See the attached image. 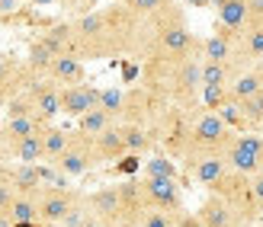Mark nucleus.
<instances>
[{
  "label": "nucleus",
  "mask_w": 263,
  "mask_h": 227,
  "mask_svg": "<svg viewBox=\"0 0 263 227\" xmlns=\"http://www.w3.org/2000/svg\"><path fill=\"white\" fill-rule=\"evenodd\" d=\"M215 7V26H221V29H228L234 35H241L244 23H247V7H251V0H212Z\"/></svg>",
  "instance_id": "nucleus-21"
},
{
  "label": "nucleus",
  "mask_w": 263,
  "mask_h": 227,
  "mask_svg": "<svg viewBox=\"0 0 263 227\" xmlns=\"http://www.w3.org/2000/svg\"><path fill=\"white\" fill-rule=\"evenodd\" d=\"M20 4H23V0H0V16H4V13L20 10Z\"/></svg>",
  "instance_id": "nucleus-40"
},
{
  "label": "nucleus",
  "mask_w": 263,
  "mask_h": 227,
  "mask_svg": "<svg viewBox=\"0 0 263 227\" xmlns=\"http://www.w3.org/2000/svg\"><path fill=\"white\" fill-rule=\"evenodd\" d=\"M39 42H42L55 58H64V55H74V29H71V19H64V23H51L45 26L42 32L35 35ZM77 58V55H74Z\"/></svg>",
  "instance_id": "nucleus-18"
},
{
  "label": "nucleus",
  "mask_w": 263,
  "mask_h": 227,
  "mask_svg": "<svg viewBox=\"0 0 263 227\" xmlns=\"http://www.w3.org/2000/svg\"><path fill=\"white\" fill-rule=\"evenodd\" d=\"M170 109V102L154 93L151 87H128L125 90V106H122V115H119V125H144V128H154L157 122L164 118V112Z\"/></svg>",
  "instance_id": "nucleus-5"
},
{
  "label": "nucleus",
  "mask_w": 263,
  "mask_h": 227,
  "mask_svg": "<svg viewBox=\"0 0 263 227\" xmlns=\"http://www.w3.org/2000/svg\"><path fill=\"white\" fill-rule=\"evenodd\" d=\"M87 208L100 221V227H132V218L116 185H100V189L87 192Z\"/></svg>",
  "instance_id": "nucleus-9"
},
{
  "label": "nucleus",
  "mask_w": 263,
  "mask_h": 227,
  "mask_svg": "<svg viewBox=\"0 0 263 227\" xmlns=\"http://www.w3.org/2000/svg\"><path fill=\"white\" fill-rule=\"evenodd\" d=\"M141 189L151 211H183V189L167 176H141Z\"/></svg>",
  "instance_id": "nucleus-11"
},
{
  "label": "nucleus",
  "mask_w": 263,
  "mask_h": 227,
  "mask_svg": "<svg viewBox=\"0 0 263 227\" xmlns=\"http://www.w3.org/2000/svg\"><path fill=\"white\" fill-rule=\"evenodd\" d=\"M71 141V131L68 128H58V125H45L42 131V144H45V163H55V160L64 154V148H68Z\"/></svg>",
  "instance_id": "nucleus-26"
},
{
  "label": "nucleus",
  "mask_w": 263,
  "mask_h": 227,
  "mask_svg": "<svg viewBox=\"0 0 263 227\" xmlns=\"http://www.w3.org/2000/svg\"><path fill=\"white\" fill-rule=\"evenodd\" d=\"M23 93H29V96H32L35 109H39V115H42L45 122H51L55 115H61V87H58V84H51L48 77L32 74V80L26 84Z\"/></svg>",
  "instance_id": "nucleus-13"
},
{
  "label": "nucleus",
  "mask_w": 263,
  "mask_h": 227,
  "mask_svg": "<svg viewBox=\"0 0 263 227\" xmlns=\"http://www.w3.org/2000/svg\"><path fill=\"white\" fill-rule=\"evenodd\" d=\"M93 151H97V163H119V160H125L128 148H125L122 125H112V128L103 131V135H97L93 138Z\"/></svg>",
  "instance_id": "nucleus-17"
},
{
  "label": "nucleus",
  "mask_w": 263,
  "mask_h": 227,
  "mask_svg": "<svg viewBox=\"0 0 263 227\" xmlns=\"http://www.w3.org/2000/svg\"><path fill=\"white\" fill-rule=\"evenodd\" d=\"M238 131H231L225 122H221L218 112H209L199 109L193 112L190 118V131H186V144H183V154H180V163L190 167L202 157H218L228 151V144L234 141Z\"/></svg>",
  "instance_id": "nucleus-3"
},
{
  "label": "nucleus",
  "mask_w": 263,
  "mask_h": 227,
  "mask_svg": "<svg viewBox=\"0 0 263 227\" xmlns=\"http://www.w3.org/2000/svg\"><path fill=\"white\" fill-rule=\"evenodd\" d=\"M196 218H199L202 227H244V221L234 215V208L225 202V198H218L209 192L202 198V205L196 208Z\"/></svg>",
  "instance_id": "nucleus-15"
},
{
  "label": "nucleus",
  "mask_w": 263,
  "mask_h": 227,
  "mask_svg": "<svg viewBox=\"0 0 263 227\" xmlns=\"http://www.w3.org/2000/svg\"><path fill=\"white\" fill-rule=\"evenodd\" d=\"M26 68H29L32 74H39V77H45L48 74V68H51V64H55V55H51V51L42 45V42H39V38H32V42H29V51H26Z\"/></svg>",
  "instance_id": "nucleus-29"
},
{
  "label": "nucleus",
  "mask_w": 263,
  "mask_h": 227,
  "mask_svg": "<svg viewBox=\"0 0 263 227\" xmlns=\"http://www.w3.org/2000/svg\"><path fill=\"white\" fill-rule=\"evenodd\" d=\"M74 29V55L87 61H109V58H138L144 19L135 16L125 4L97 7L84 16L71 19Z\"/></svg>",
  "instance_id": "nucleus-1"
},
{
  "label": "nucleus",
  "mask_w": 263,
  "mask_h": 227,
  "mask_svg": "<svg viewBox=\"0 0 263 227\" xmlns=\"http://www.w3.org/2000/svg\"><path fill=\"white\" fill-rule=\"evenodd\" d=\"M225 160L234 173H244V176H257L263 170V135L257 131H241L234 135V141L228 144Z\"/></svg>",
  "instance_id": "nucleus-8"
},
{
  "label": "nucleus",
  "mask_w": 263,
  "mask_h": 227,
  "mask_svg": "<svg viewBox=\"0 0 263 227\" xmlns=\"http://www.w3.org/2000/svg\"><path fill=\"white\" fill-rule=\"evenodd\" d=\"M4 112H7V118H42L29 93H16V96L7 102V109H4ZM42 122H45V118H42Z\"/></svg>",
  "instance_id": "nucleus-31"
},
{
  "label": "nucleus",
  "mask_w": 263,
  "mask_h": 227,
  "mask_svg": "<svg viewBox=\"0 0 263 227\" xmlns=\"http://www.w3.org/2000/svg\"><path fill=\"white\" fill-rule=\"evenodd\" d=\"M61 4H68V0H61Z\"/></svg>",
  "instance_id": "nucleus-44"
},
{
  "label": "nucleus",
  "mask_w": 263,
  "mask_h": 227,
  "mask_svg": "<svg viewBox=\"0 0 263 227\" xmlns=\"http://www.w3.org/2000/svg\"><path fill=\"white\" fill-rule=\"evenodd\" d=\"M10 160V144H7V135H4V128H0V167H4Z\"/></svg>",
  "instance_id": "nucleus-38"
},
{
  "label": "nucleus",
  "mask_w": 263,
  "mask_h": 227,
  "mask_svg": "<svg viewBox=\"0 0 263 227\" xmlns=\"http://www.w3.org/2000/svg\"><path fill=\"white\" fill-rule=\"evenodd\" d=\"M212 195L225 198V202L234 208V215H238L244 224H260L263 218V202L254 195V182L251 176H244V173H228V176H221L212 189H209Z\"/></svg>",
  "instance_id": "nucleus-4"
},
{
  "label": "nucleus",
  "mask_w": 263,
  "mask_h": 227,
  "mask_svg": "<svg viewBox=\"0 0 263 227\" xmlns=\"http://www.w3.org/2000/svg\"><path fill=\"white\" fill-rule=\"evenodd\" d=\"M51 167H55L61 176H68V179H77V176H84V173H90V170L97 167L93 138L84 135V131H71L68 148H64V154H61Z\"/></svg>",
  "instance_id": "nucleus-7"
},
{
  "label": "nucleus",
  "mask_w": 263,
  "mask_h": 227,
  "mask_svg": "<svg viewBox=\"0 0 263 227\" xmlns=\"http://www.w3.org/2000/svg\"><path fill=\"white\" fill-rule=\"evenodd\" d=\"M45 77L51 80V84H58L61 90L64 87H81V84H87V68H84L81 58L64 55V58H55V64L48 68Z\"/></svg>",
  "instance_id": "nucleus-19"
},
{
  "label": "nucleus",
  "mask_w": 263,
  "mask_h": 227,
  "mask_svg": "<svg viewBox=\"0 0 263 227\" xmlns=\"http://www.w3.org/2000/svg\"><path fill=\"white\" fill-rule=\"evenodd\" d=\"M122 135H125V148H128V157H144L161 148L157 141V131L154 128H144V125H122Z\"/></svg>",
  "instance_id": "nucleus-22"
},
{
  "label": "nucleus",
  "mask_w": 263,
  "mask_h": 227,
  "mask_svg": "<svg viewBox=\"0 0 263 227\" xmlns=\"http://www.w3.org/2000/svg\"><path fill=\"white\" fill-rule=\"evenodd\" d=\"M48 122H42V118H4L0 122V128H4V135H7V144H16L23 138H29L35 135V131H42Z\"/></svg>",
  "instance_id": "nucleus-25"
},
{
  "label": "nucleus",
  "mask_w": 263,
  "mask_h": 227,
  "mask_svg": "<svg viewBox=\"0 0 263 227\" xmlns=\"http://www.w3.org/2000/svg\"><path fill=\"white\" fill-rule=\"evenodd\" d=\"M238 61L244 68H254L263 61V0H251L247 7V23L238 38Z\"/></svg>",
  "instance_id": "nucleus-10"
},
{
  "label": "nucleus",
  "mask_w": 263,
  "mask_h": 227,
  "mask_svg": "<svg viewBox=\"0 0 263 227\" xmlns=\"http://www.w3.org/2000/svg\"><path fill=\"white\" fill-rule=\"evenodd\" d=\"M190 7H205V4H212V0H186Z\"/></svg>",
  "instance_id": "nucleus-42"
},
{
  "label": "nucleus",
  "mask_w": 263,
  "mask_h": 227,
  "mask_svg": "<svg viewBox=\"0 0 263 227\" xmlns=\"http://www.w3.org/2000/svg\"><path fill=\"white\" fill-rule=\"evenodd\" d=\"M32 80V71L16 58H0V109H7V102L26 90Z\"/></svg>",
  "instance_id": "nucleus-14"
},
{
  "label": "nucleus",
  "mask_w": 263,
  "mask_h": 227,
  "mask_svg": "<svg viewBox=\"0 0 263 227\" xmlns=\"http://www.w3.org/2000/svg\"><path fill=\"white\" fill-rule=\"evenodd\" d=\"M45 131V128H42ZM42 131L23 138L16 144H10V160L13 163H45V144H42Z\"/></svg>",
  "instance_id": "nucleus-24"
},
{
  "label": "nucleus",
  "mask_w": 263,
  "mask_h": 227,
  "mask_svg": "<svg viewBox=\"0 0 263 227\" xmlns=\"http://www.w3.org/2000/svg\"><path fill=\"white\" fill-rule=\"evenodd\" d=\"M13 224H39V195H16L10 205Z\"/></svg>",
  "instance_id": "nucleus-28"
},
{
  "label": "nucleus",
  "mask_w": 263,
  "mask_h": 227,
  "mask_svg": "<svg viewBox=\"0 0 263 227\" xmlns=\"http://www.w3.org/2000/svg\"><path fill=\"white\" fill-rule=\"evenodd\" d=\"M177 224H180V211H148L141 221V227H177Z\"/></svg>",
  "instance_id": "nucleus-35"
},
{
  "label": "nucleus",
  "mask_w": 263,
  "mask_h": 227,
  "mask_svg": "<svg viewBox=\"0 0 263 227\" xmlns=\"http://www.w3.org/2000/svg\"><path fill=\"white\" fill-rule=\"evenodd\" d=\"M244 227H260V224H244Z\"/></svg>",
  "instance_id": "nucleus-43"
},
{
  "label": "nucleus",
  "mask_w": 263,
  "mask_h": 227,
  "mask_svg": "<svg viewBox=\"0 0 263 227\" xmlns=\"http://www.w3.org/2000/svg\"><path fill=\"white\" fill-rule=\"evenodd\" d=\"M112 125H119L116 118L109 115V112H103L100 106L97 109H90L87 115H81L77 118V131H84V135H90V138H97V135H103L106 128H112Z\"/></svg>",
  "instance_id": "nucleus-27"
},
{
  "label": "nucleus",
  "mask_w": 263,
  "mask_h": 227,
  "mask_svg": "<svg viewBox=\"0 0 263 227\" xmlns=\"http://www.w3.org/2000/svg\"><path fill=\"white\" fill-rule=\"evenodd\" d=\"M241 112H244L247 128H263V90L257 96H251L247 102H241Z\"/></svg>",
  "instance_id": "nucleus-34"
},
{
  "label": "nucleus",
  "mask_w": 263,
  "mask_h": 227,
  "mask_svg": "<svg viewBox=\"0 0 263 227\" xmlns=\"http://www.w3.org/2000/svg\"><path fill=\"white\" fill-rule=\"evenodd\" d=\"M13 198H16V192H13V185L7 179H0V211H10Z\"/></svg>",
  "instance_id": "nucleus-36"
},
{
  "label": "nucleus",
  "mask_w": 263,
  "mask_h": 227,
  "mask_svg": "<svg viewBox=\"0 0 263 227\" xmlns=\"http://www.w3.org/2000/svg\"><path fill=\"white\" fill-rule=\"evenodd\" d=\"M0 179H7L16 195H39L45 189V163H4Z\"/></svg>",
  "instance_id": "nucleus-12"
},
{
  "label": "nucleus",
  "mask_w": 263,
  "mask_h": 227,
  "mask_svg": "<svg viewBox=\"0 0 263 227\" xmlns=\"http://www.w3.org/2000/svg\"><path fill=\"white\" fill-rule=\"evenodd\" d=\"M100 87H90V84H81V87H64L61 90V115H71V118H81L87 115L90 109L100 106Z\"/></svg>",
  "instance_id": "nucleus-16"
},
{
  "label": "nucleus",
  "mask_w": 263,
  "mask_h": 227,
  "mask_svg": "<svg viewBox=\"0 0 263 227\" xmlns=\"http://www.w3.org/2000/svg\"><path fill=\"white\" fill-rule=\"evenodd\" d=\"M122 4L135 13V16H141V19H154V16H161L164 10H170L177 4V0H122Z\"/></svg>",
  "instance_id": "nucleus-30"
},
{
  "label": "nucleus",
  "mask_w": 263,
  "mask_h": 227,
  "mask_svg": "<svg viewBox=\"0 0 263 227\" xmlns=\"http://www.w3.org/2000/svg\"><path fill=\"white\" fill-rule=\"evenodd\" d=\"M29 7H35V10H48V7H55V4H61V0H26Z\"/></svg>",
  "instance_id": "nucleus-41"
},
{
  "label": "nucleus",
  "mask_w": 263,
  "mask_h": 227,
  "mask_svg": "<svg viewBox=\"0 0 263 227\" xmlns=\"http://www.w3.org/2000/svg\"><path fill=\"white\" fill-rule=\"evenodd\" d=\"M84 202L81 189H58V185H48V189L39 192V224L42 227H61L68 221V215Z\"/></svg>",
  "instance_id": "nucleus-6"
},
{
  "label": "nucleus",
  "mask_w": 263,
  "mask_h": 227,
  "mask_svg": "<svg viewBox=\"0 0 263 227\" xmlns=\"http://www.w3.org/2000/svg\"><path fill=\"white\" fill-rule=\"evenodd\" d=\"M260 90H263V61L254 64V68H247L238 80H234V84L228 87V96L234 102H247L251 96H257Z\"/></svg>",
  "instance_id": "nucleus-23"
},
{
  "label": "nucleus",
  "mask_w": 263,
  "mask_h": 227,
  "mask_svg": "<svg viewBox=\"0 0 263 227\" xmlns=\"http://www.w3.org/2000/svg\"><path fill=\"white\" fill-rule=\"evenodd\" d=\"M190 58H202V38L190 29L186 10L180 4H174L154 19H144L141 48L135 58L141 68V77L167 71V68H174L180 61H190Z\"/></svg>",
  "instance_id": "nucleus-2"
},
{
  "label": "nucleus",
  "mask_w": 263,
  "mask_h": 227,
  "mask_svg": "<svg viewBox=\"0 0 263 227\" xmlns=\"http://www.w3.org/2000/svg\"><path fill=\"white\" fill-rule=\"evenodd\" d=\"M144 176H167V179H177V163H174V157L154 154L148 163H144Z\"/></svg>",
  "instance_id": "nucleus-33"
},
{
  "label": "nucleus",
  "mask_w": 263,
  "mask_h": 227,
  "mask_svg": "<svg viewBox=\"0 0 263 227\" xmlns=\"http://www.w3.org/2000/svg\"><path fill=\"white\" fill-rule=\"evenodd\" d=\"M251 182H254V195H257L260 202H263V170L257 173V176H251Z\"/></svg>",
  "instance_id": "nucleus-39"
},
{
  "label": "nucleus",
  "mask_w": 263,
  "mask_h": 227,
  "mask_svg": "<svg viewBox=\"0 0 263 227\" xmlns=\"http://www.w3.org/2000/svg\"><path fill=\"white\" fill-rule=\"evenodd\" d=\"M190 173V176L202 185V189L209 192L212 185L221 179V176H228L231 173V167H228V160H225V154H218V157H202V160H196V163H190V167H183Z\"/></svg>",
  "instance_id": "nucleus-20"
},
{
  "label": "nucleus",
  "mask_w": 263,
  "mask_h": 227,
  "mask_svg": "<svg viewBox=\"0 0 263 227\" xmlns=\"http://www.w3.org/2000/svg\"><path fill=\"white\" fill-rule=\"evenodd\" d=\"M260 227H263V224H260Z\"/></svg>",
  "instance_id": "nucleus-46"
},
{
  "label": "nucleus",
  "mask_w": 263,
  "mask_h": 227,
  "mask_svg": "<svg viewBox=\"0 0 263 227\" xmlns=\"http://www.w3.org/2000/svg\"><path fill=\"white\" fill-rule=\"evenodd\" d=\"M177 227H202V224H199V218H196L193 211H180V224Z\"/></svg>",
  "instance_id": "nucleus-37"
},
{
  "label": "nucleus",
  "mask_w": 263,
  "mask_h": 227,
  "mask_svg": "<svg viewBox=\"0 0 263 227\" xmlns=\"http://www.w3.org/2000/svg\"><path fill=\"white\" fill-rule=\"evenodd\" d=\"M122 106H125V90L122 87H103V93H100V109L103 112H109L116 122H119Z\"/></svg>",
  "instance_id": "nucleus-32"
},
{
  "label": "nucleus",
  "mask_w": 263,
  "mask_h": 227,
  "mask_svg": "<svg viewBox=\"0 0 263 227\" xmlns=\"http://www.w3.org/2000/svg\"><path fill=\"white\" fill-rule=\"evenodd\" d=\"M260 135H263V131H260Z\"/></svg>",
  "instance_id": "nucleus-45"
}]
</instances>
